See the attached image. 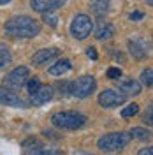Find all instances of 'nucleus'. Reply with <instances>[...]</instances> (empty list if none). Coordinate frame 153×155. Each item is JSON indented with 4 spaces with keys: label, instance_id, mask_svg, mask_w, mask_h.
I'll list each match as a JSON object with an SVG mask.
<instances>
[{
    "label": "nucleus",
    "instance_id": "obj_1",
    "mask_svg": "<svg viewBox=\"0 0 153 155\" xmlns=\"http://www.w3.org/2000/svg\"><path fill=\"white\" fill-rule=\"evenodd\" d=\"M4 30L11 37L32 39L41 34V23L30 16H14L5 23Z\"/></svg>",
    "mask_w": 153,
    "mask_h": 155
},
{
    "label": "nucleus",
    "instance_id": "obj_2",
    "mask_svg": "<svg viewBox=\"0 0 153 155\" xmlns=\"http://www.w3.org/2000/svg\"><path fill=\"white\" fill-rule=\"evenodd\" d=\"M51 124L58 129L65 130H76L86 124V116L77 111H58L51 116Z\"/></svg>",
    "mask_w": 153,
    "mask_h": 155
},
{
    "label": "nucleus",
    "instance_id": "obj_3",
    "mask_svg": "<svg viewBox=\"0 0 153 155\" xmlns=\"http://www.w3.org/2000/svg\"><path fill=\"white\" fill-rule=\"evenodd\" d=\"M130 139L132 137L129 132H111V134L102 136L97 141V146L102 152H118V150H123L130 143Z\"/></svg>",
    "mask_w": 153,
    "mask_h": 155
},
{
    "label": "nucleus",
    "instance_id": "obj_4",
    "mask_svg": "<svg viewBox=\"0 0 153 155\" xmlns=\"http://www.w3.org/2000/svg\"><path fill=\"white\" fill-rule=\"evenodd\" d=\"M28 78H30L28 67H25V65H19V67H16L14 71H11L9 74L4 78V88L12 90V92L21 90V88L27 85Z\"/></svg>",
    "mask_w": 153,
    "mask_h": 155
},
{
    "label": "nucleus",
    "instance_id": "obj_5",
    "mask_svg": "<svg viewBox=\"0 0 153 155\" xmlns=\"http://www.w3.org/2000/svg\"><path fill=\"white\" fill-rule=\"evenodd\" d=\"M97 88V81L93 76H81L74 83H70V94L77 99H86L90 97Z\"/></svg>",
    "mask_w": 153,
    "mask_h": 155
},
{
    "label": "nucleus",
    "instance_id": "obj_6",
    "mask_svg": "<svg viewBox=\"0 0 153 155\" xmlns=\"http://www.w3.org/2000/svg\"><path fill=\"white\" fill-rule=\"evenodd\" d=\"M92 30H93V21H92L90 16H86V14L74 16L72 23H70V34H72V37L83 41V39H86L92 34Z\"/></svg>",
    "mask_w": 153,
    "mask_h": 155
},
{
    "label": "nucleus",
    "instance_id": "obj_7",
    "mask_svg": "<svg viewBox=\"0 0 153 155\" xmlns=\"http://www.w3.org/2000/svg\"><path fill=\"white\" fill-rule=\"evenodd\" d=\"M125 101H127V95H123L118 90H104L99 95V104L102 107H118L122 106Z\"/></svg>",
    "mask_w": 153,
    "mask_h": 155
},
{
    "label": "nucleus",
    "instance_id": "obj_8",
    "mask_svg": "<svg viewBox=\"0 0 153 155\" xmlns=\"http://www.w3.org/2000/svg\"><path fill=\"white\" fill-rule=\"evenodd\" d=\"M129 51L135 58H144L150 55V42L143 37H134L129 41Z\"/></svg>",
    "mask_w": 153,
    "mask_h": 155
},
{
    "label": "nucleus",
    "instance_id": "obj_9",
    "mask_svg": "<svg viewBox=\"0 0 153 155\" xmlns=\"http://www.w3.org/2000/svg\"><path fill=\"white\" fill-rule=\"evenodd\" d=\"M67 0H30V7L37 12H51L65 5Z\"/></svg>",
    "mask_w": 153,
    "mask_h": 155
},
{
    "label": "nucleus",
    "instance_id": "obj_10",
    "mask_svg": "<svg viewBox=\"0 0 153 155\" xmlns=\"http://www.w3.org/2000/svg\"><path fill=\"white\" fill-rule=\"evenodd\" d=\"M0 104H5V106H11V107H27V102L16 92L7 90L4 87H0Z\"/></svg>",
    "mask_w": 153,
    "mask_h": 155
},
{
    "label": "nucleus",
    "instance_id": "obj_11",
    "mask_svg": "<svg viewBox=\"0 0 153 155\" xmlns=\"http://www.w3.org/2000/svg\"><path fill=\"white\" fill-rule=\"evenodd\" d=\"M51 97H53V88L49 87V85H41V87L30 95V102L34 104V106H42V104H46L51 101Z\"/></svg>",
    "mask_w": 153,
    "mask_h": 155
},
{
    "label": "nucleus",
    "instance_id": "obj_12",
    "mask_svg": "<svg viewBox=\"0 0 153 155\" xmlns=\"http://www.w3.org/2000/svg\"><path fill=\"white\" fill-rule=\"evenodd\" d=\"M118 88L123 95H139L141 94V83L137 79H132V78H125V79H118Z\"/></svg>",
    "mask_w": 153,
    "mask_h": 155
},
{
    "label": "nucleus",
    "instance_id": "obj_13",
    "mask_svg": "<svg viewBox=\"0 0 153 155\" xmlns=\"http://www.w3.org/2000/svg\"><path fill=\"white\" fill-rule=\"evenodd\" d=\"M60 55V49L58 48H44V49H39L37 53L32 57V64L34 65H44L51 62L53 58H57Z\"/></svg>",
    "mask_w": 153,
    "mask_h": 155
},
{
    "label": "nucleus",
    "instance_id": "obj_14",
    "mask_svg": "<svg viewBox=\"0 0 153 155\" xmlns=\"http://www.w3.org/2000/svg\"><path fill=\"white\" fill-rule=\"evenodd\" d=\"M70 67H72L70 60L63 58V60L57 62L53 67H49V74H51V76H62V74H65L67 71H70Z\"/></svg>",
    "mask_w": 153,
    "mask_h": 155
},
{
    "label": "nucleus",
    "instance_id": "obj_15",
    "mask_svg": "<svg viewBox=\"0 0 153 155\" xmlns=\"http://www.w3.org/2000/svg\"><path fill=\"white\" fill-rule=\"evenodd\" d=\"M11 62H12V55H11L9 48L0 42V71H4L5 67H9Z\"/></svg>",
    "mask_w": 153,
    "mask_h": 155
},
{
    "label": "nucleus",
    "instance_id": "obj_16",
    "mask_svg": "<svg viewBox=\"0 0 153 155\" xmlns=\"http://www.w3.org/2000/svg\"><path fill=\"white\" fill-rule=\"evenodd\" d=\"M113 35H115V27H113L111 23H104L100 28L97 30L95 37L99 39V41H107V39H111Z\"/></svg>",
    "mask_w": 153,
    "mask_h": 155
},
{
    "label": "nucleus",
    "instance_id": "obj_17",
    "mask_svg": "<svg viewBox=\"0 0 153 155\" xmlns=\"http://www.w3.org/2000/svg\"><path fill=\"white\" fill-rule=\"evenodd\" d=\"M130 137H135V139H150V130L148 129H143V127H134L130 132Z\"/></svg>",
    "mask_w": 153,
    "mask_h": 155
},
{
    "label": "nucleus",
    "instance_id": "obj_18",
    "mask_svg": "<svg viewBox=\"0 0 153 155\" xmlns=\"http://www.w3.org/2000/svg\"><path fill=\"white\" fill-rule=\"evenodd\" d=\"M137 113H139V106L134 104V102H132L130 106H125L123 109H122V116H123V118H132V116H135Z\"/></svg>",
    "mask_w": 153,
    "mask_h": 155
},
{
    "label": "nucleus",
    "instance_id": "obj_19",
    "mask_svg": "<svg viewBox=\"0 0 153 155\" xmlns=\"http://www.w3.org/2000/svg\"><path fill=\"white\" fill-rule=\"evenodd\" d=\"M41 87V81H39V78H28V81H27V90H28V94L32 95L37 88Z\"/></svg>",
    "mask_w": 153,
    "mask_h": 155
},
{
    "label": "nucleus",
    "instance_id": "obj_20",
    "mask_svg": "<svg viewBox=\"0 0 153 155\" xmlns=\"http://www.w3.org/2000/svg\"><path fill=\"white\" fill-rule=\"evenodd\" d=\"M153 71L151 69H146V71H143L141 72V81H143V85H146V87H151V83H153Z\"/></svg>",
    "mask_w": 153,
    "mask_h": 155
},
{
    "label": "nucleus",
    "instance_id": "obj_21",
    "mask_svg": "<svg viewBox=\"0 0 153 155\" xmlns=\"http://www.w3.org/2000/svg\"><path fill=\"white\" fill-rule=\"evenodd\" d=\"M32 155H62L58 150H48V148H44V146H41V148H37L35 152Z\"/></svg>",
    "mask_w": 153,
    "mask_h": 155
},
{
    "label": "nucleus",
    "instance_id": "obj_22",
    "mask_svg": "<svg viewBox=\"0 0 153 155\" xmlns=\"http://www.w3.org/2000/svg\"><path fill=\"white\" fill-rule=\"evenodd\" d=\"M107 78H109V79H120V78H122V69L120 67H109L107 69Z\"/></svg>",
    "mask_w": 153,
    "mask_h": 155
},
{
    "label": "nucleus",
    "instance_id": "obj_23",
    "mask_svg": "<svg viewBox=\"0 0 153 155\" xmlns=\"http://www.w3.org/2000/svg\"><path fill=\"white\" fill-rule=\"evenodd\" d=\"M44 21H46L48 25H51V27H57L58 25V18L53 16L51 12H44Z\"/></svg>",
    "mask_w": 153,
    "mask_h": 155
},
{
    "label": "nucleus",
    "instance_id": "obj_24",
    "mask_svg": "<svg viewBox=\"0 0 153 155\" xmlns=\"http://www.w3.org/2000/svg\"><path fill=\"white\" fill-rule=\"evenodd\" d=\"M143 122L144 124H148V125H151V106H148V111L144 113V116H143Z\"/></svg>",
    "mask_w": 153,
    "mask_h": 155
},
{
    "label": "nucleus",
    "instance_id": "obj_25",
    "mask_svg": "<svg viewBox=\"0 0 153 155\" xmlns=\"http://www.w3.org/2000/svg\"><path fill=\"white\" fill-rule=\"evenodd\" d=\"M93 11H95L97 14H102V11H104V12H107V4H106V2H100L99 5H95V7H93Z\"/></svg>",
    "mask_w": 153,
    "mask_h": 155
},
{
    "label": "nucleus",
    "instance_id": "obj_26",
    "mask_svg": "<svg viewBox=\"0 0 153 155\" xmlns=\"http://www.w3.org/2000/svg\"><path fill=\"white\" fill-rule=\"evenodd\" d=\"M143 18H144V14L139 12V11H134V12L130 14V19H132V21H139V19H143Z\"/></svg>",
    "mask_w": 153,
    "mask_h": 155
},
{
    "label": "nucleus",
    "instance_id": "obj_27",
    "mask_svg": "<svg viewBox=\"0 0 153 155\" xmlns=\"http://www.w3.org/2000/svg\"><path fill=\"white\" fill-rule=\"evenodd\" d=\"M86 55H88V58H92V60H97V51H95V48H86Z\"/></svg>",
    "mask_w": 153,
    "mask_h": 155
},
{
    "label": "nucleus",
    "instance_id": "obj_28",
    "mask_svg": "<svg viewBox=\"0 0 153 155\" xmlns=\"http://www.w3.org/2000/svg\"><path fill=\"white\" fill-rule=\"evenodd\" d=\"M137 155H153V150H151V146H148V148H143L141 152Z\"/></svg>",
    "mask_w": 153,
    "mask_h": 155
},
{
    "label": "nucleus",
    "instance_id": "obj_29",
    "mask_svg": "<svg viewBox=\"0 0 153 155\" xmlns=\"http://www.w3.org/2000/svg\"><path fill=\"white\" fill-rule=\"evenodd\" d=\"M11 0H0V5H2V4H9Z\"/></svg>",
    "mask_w": 153,
    "mask_h": 155
},
{
    "label": "nucleus",
    "instance_id": "obj_30",
    "mask_svg": "<svg viewBox=\"0 0 153 155\" xmlns=\"http://www.w3.org/2000/svg\"><path fill=\"white\" fill-rule=\"evenodd\" d=\"M95 2H107V0H95Z\"/></svg>",
    "mask_w": 153,
    "mask_h": 155
}]
</instances>
